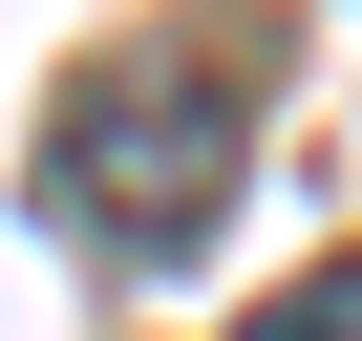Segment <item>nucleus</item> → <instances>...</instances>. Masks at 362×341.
<instances>
[{
	"label": "nucleus",
	"mask_w": 362,
	"mask_h": 341,
	"mask_svg": "<svg viewBox=\"0 0 362 341\" xmlns=\"http://www.w3.org/2000/svg\"><path fill=\"white\" fill-rule=\"evenodd\" d=\"M214 192H235V86H86V107H64V214L192 235Z\"/></svg>",
	"instance_id": "obj_1"
},
{
	"label": "nucleus",
	"mask_w": 362,
	"mask_h": 341,
	"mask_svg": "<svg viewBox=\"0 0 362 341\" xmlns=\"http://www.w3.org/2000/svg\"><path fill=\"white\" fill-rule=\"evenodd\" d=\"M256 341H362V256H341V277H298V299H256Z\"/></svg>",
	"instance_id": "obj_2"
}]
</instances>
